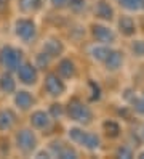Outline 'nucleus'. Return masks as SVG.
Returning <instances> with one entry per match:
<instances>
[{
  "label": "nucleus",
  "mask_w": 144,
  "mask_h": 159,
  "mask_svg": "<svg viewBox=\"0 0 144 159\" xmlns=\"http://www.w3.org/2000/svg\"><path fill=\"white\" fill-rule=\"evenodd\" d=\"M66 117L75 122L77 125H90L94 119V113L91 106L80 97H72L66 105Z\"/></svg>",
  "instance_id": "1"
},
{
  "label": "nucleus",
  "mask_w": 144,
  "mask_h": 159,
  "mask_svg": "<svg viewBox=\"0 0 144 159\" xmlns=\"http://www.w3.org/2000/svg\"><path fill=\"white\" fill-rule=\"evenodd\" d=\"M67 138H69L71 143L86 149V151H96V149L101 148V137L96 132L83 129V125L71 127L67 130Z\"/></svg>",
  "instance_id": "2"
},
{
  "label": "nucleus",
  "mask_w": 144,
  "mask_h": 159,
  "mask_svg": "<svg viewBox=\"0 0 144 159\" xmlns=\"http://www.w3.org/2000/svg\"><path fill=\"white\" fill-rule=\"evenodd\" d=\"M13 145L21 156H32L38 149V137L32 127H21L15 132Z\"/></svg>",
  "instance_id": "3"
},
{
  "label": "nucleus",
  "mask_w": 144,
  "mask_h": 159,
  "mask_svg": "<svg viewBox=\"0 0 144 159\" xmlns=\"http://www.w3.org/2000/svg\"><path fill=\"white\" fill-rule=\"evenodd\" d=\"M26 61L24 52L15 45L0 47V68L2 71L16 72V69Z\"/></svg>",
  "instance_id": "4"
},
{
  "label": "nucleus",
  "mask_w": 144,
  "mask_h": 159,
  "mask_svg": "<svg viewBox=\"0 0 144 159\" xmlns=\"http://www.w3.org/2000/svg\"><path fill=\"white\" fill-rule=\"evenodd\" d=\"M13 32L16 35V39H19L26 45H31L37 40V37H38V27H37V23L32 20V18L21 16L15 21Z\"/></svg>",
  "instance_id": "5"
},
{
  "label": "nucleus",
  "mask_w": 144,
  "mask_h": 159,
  "mask_svg": "<svg viewBox=\"0 0 144 159\" xmlns=\"http://www.w3.org/2000/svg\"><path fill=\"white\" fill-rule=\"evenodd\" d=\"M43 92L50 98H61L67 92L66 80L56 71H46L43 77Z\"/></svg>",
  "instance_id": "6"
},
{
  "label": "nucleus",
  "mask_w": 144,
  "mask_h": 159,
  "mask_svg": "<svg viewBox=\"0 0 144 159\" xmlns=\"http://www.w3.org/2000/svg\"><path fill=\"white\" fill-rule=\"evenodd\" d=\"M29 124L35 132L42 134H51L56 127V120L51 117V114L45 109H35L29 116Z\"/></svg>",
  "instance_id": "7"
},
{
  "label": "nucleus",
  "mask_w": 144,
  "mask_h": 159,
  "mask_svg": "<svg viewBox=\"0 0 144 159\" xmlns=\"http://www.w3.org/2000/svg\"><path fill=\"white\" fill-rule=\"evenodd\" d=\"M90 35L94 43H103V45H112L117 40V32L109 24H106L103 21L93 23L90 26Z\"/></svg>",
  "instance_id": "8"
},
{
  "label": "nucleus",
  "mask_w": 144,
  "mask_h": 159,
  "mask_svg": "<svg viewBox=\"0 0 144 159\" xmlns=\"http://www.w3.org/2000/svg\"><path fill=\"white\" fill-rule=\"evenodd\" d=\"M15 76H16L19 84H23V85H26V87H34V85H37V82H38L40 71H38V68L35 66L34 63L24 61L21 66L16 69Z\"/></svg>",
  "instance_id": "9"
},
{
  "label": "nucleus",
  "mask_w": 144,
  "mask_h": 159,
  "mask_svg": "<svg viewBox=\"0 0 144 159\" xmlns=\"http://www.w3.org/2000/svg\"><path fill=\"white\" fill-rule=\"evenodd\" d=\"M48 149L53 157H63V159H69V157H79V151L75 149L74 143H67L64 140H51L50 145H48Z\"/></svg>",
  "instance_id": "10"
},
{
  "label": "nucleus",
  "mask_w": 144,
  "mask_h": 159,
  "mask_svg": "<svg viewBox=\"0 0 144 159\" xmlns=\"http://www.w3.org/2000/svg\"><path fill=\"white\" fill-rule=\"evenodd\" d=\"M13 103L18 111H21V113H27V111H31L37 106V97L34 93H31L29 90H16L13 93Z\"/></svg>",
  "instance_id": "11"
},
{
  "label": "nucleus",
  "mask_w": 144,
  "mask_h": 159,
  "mask_svg": "<svg viewBox=\"0 0 144 159\" xmlns=\"http://www.w3.org/2000/svg\"><path fill=\"white\" fill-rule=\"evenodd\" d=\"M56 72L64 79V80H72L79 76V66L77 63L69 57H61L59 61L56 63Z\"/></svg>",
  "instance_id": "12"
},
{
  "label": "nucleus",
  "mask_w": 144,
  "mask_h": 159,
  "mask_svg": "<svg viewBox=\"0 0 144 159\" xmlns=\"http://www.w3.org/2000/svg\"><path fill=\"white\" fill-rule=\"evenodd\" d=\"M42 50L51 60H59L66 52V45L61 39H58V37H48V39H45V42L42 43Z\"/></svg>",
  "instance_id": "13"
},
{
  "label": "nucleus",
  "mask_w": 144,
  "mask_h": 159,
  "mask_svg": "<svg viewBox=\"0 0 144 159\" xmlns=\"http://www.w3.org/2000/svg\"><path fill=\"white\" fill-rule=\"evenodd\" d=\"M93 15L96 20H99L103 23H111V21H114L115 11H114V7L109 3V0H98L94 3Z\"/></svg>",
  "instance_id": "14"
},
{
  "label": "nucleus",
  "mask_w": 144,
  "mask_h": 159,
  "mask_svg": "<svg viewBox=\"0 0 144 159\" xmlns=\"http://www.w3.org/2000/svg\"><path fill=\"white\" fill-rule=\"evenodd\" d=\"M18 124V113L11 108L0 109V134L11 132Z\"/></svg>",
  "instance_id": "15"
},
{
  "label": "nucleus",
  "mask_w": 144,
  "mask_h": 159,
  "mask_svg": "<svg viewBox=\"0 0 144 159\" xmlns=\"http://www.w3.org/2000/svg\"><path fill=\"white\" fill-rule=\"evenodd\" d=\"M123 63H125V57H123V53H122L120 50L112 48V50L109 52V55H107V58L104 60V63H103V64H104L106 71H109V72H117V71H120V69H122Z\"/></svg>",
  "instance_id": "16"
},
{
  "label": "nucleus",
  "mask_w": 144,
  "mask_h": 159,
  "mask_svg": "<svg viewBox=\"0 0 144 159\" xmlns=\"http://www.w3.org/2000/svg\"><path fill=\"white\" fill-rule=\"evenodd\" d=\"M18 90V79L13 72L3 71L0 74V92L3 95H13Z\"/></svg>",
  "instance_id": "17"
},
{
  "label": "nucleus",
  "mask_w": 144,
  "mask_h": 159,
  "mask_svg": "<svg viewBox=\"0 0 144 159\" xmlns=\"http://www.w3.org/2000/svg\"><path fill=\"white\" fill-rule=\"evenodd\" d=\"M117 29L123 37H133L138 31V26H136V21L133 20V16L123 15L117 20Z\"/></svg>",
  "instance_id": "18"
},
{
  "label": "nucleus",
  "mask_w": 144,
  "mask_h": 159,
  "mask_svg": "<svg viewBox=\"0 0 144 159\" xmlns=\"http://www.w3.org/2000/svg\"><path fill=\"white\" fill-rule=\"evenodd\" d=\"M16 7L23 15L31 16L42 10L43 0H16Z\"/></svg>",
  "instance_id": "19"
},
{
  "label": "nucleus",
  "mask_w": 144,
  "mask_h": 159,
  "mask_svg": "<svg viewBox=\"0 0 144 159\" xmlns=\"http://www.w3.org/2000/svg\"><path fill=\"white\" fill-rule=\"evenodd\" d=\"M101 130L104 132V135L111 140H115L122 135V127L117 120H114V119H104L103 124H101Z\"/></svg>",
  "instance_id": "20"
},
{
  "label": "nucleus",
  "mask_w": 144,
  "mask_h": 159,
  "mask_svg": "<svg viewBox=\"0 0 144 159\" xmlns=\"http://www.w3.org/2000/svg\"><path fill=\"white\" fill-rule=\"evenodd\" d=\"M112 48L109 45H103V43H94V45H91L90 47V50H88V53H90V57L94 60V61H98V63H104V60L107 58V55H109V52H111Z\"/></svg>",
  "instance_id": "21"
},
{
  "label": "nucleus",
  "mask_w": 144,
  "mask_h": 159,
  "mask_svg": "<svg viewBox=\"0 0 144 159\" xmlns=\"http://www.w3.org/2000/svg\"><path fill=\"white\" fill-rule=\"evenodd\" d=\"M120 8L130 13H139L144 11V0H117Z\"/></svg>",
  "instance_id": "22"
},
{
  "label": "nucleus",
  "mask_w": 144,
  "mask_h": 159,
  "mask_svg": "<svg viewBox=\"0 0 144 159\" xmlns=\"http://www.w3.org/2000/svg\"><path fill=\"white\" fill-rule=\"evenodd\" d=\"M53 61L55 60H51L43 50H40L34 57V64L38 68V71H50V66H51Z\"/></svg>",
  "instance_id": "23"
},
{
  "label": "nucleus",
  "mask_w": 144,
  "mask_h": 159,
  "mask_svg": "<svg viewBox=\"0 0 144 159\" xmlns=\"http://www.w3.org/2000/svg\"><path fill=\"white\" fill-rule=\"evenodd\" d=\"M48 113L51 114V117L55 120H59L63 117H66V106L61 103H51L50 108H48Z\"/></svg>",
  "instance_id": "24"
},
{
  "label": "nucleus",
  "mask_w": 144,
  "mask_h": 159,
  "mask_svg": "<svg viewBox=\"0 0 144 159\" xmlns=\"http://www.w3.org/2000/svg\"><path fill=\"white\" fill-rule=\"evenodd\" d=\"M86 87H88V98H90V101H98L101 98V87H99L98 82L88 80Z\"/></svg>",
  "instance_id": "25"
},
{
  "label": "nucleus",
  "mask_w": 144,
  "mask_h": 159,
  "mask_svg": "<svg viewBox=\"0 0 144 159\" xmlns=\"http://www.w3.org/2000/svg\"><path fill=\"white\" fill-rule=\"evenodd\" d=\"M130 52L134 58H144V40L138 39L130 43Z\"/></svg>",
  "instance_id": "26"
},
{
  "label": "nucleus",
  "mask_w": 144,
  "mask_h": 159,
  "mask_svg": "<svg viewBox=\"0 0 144 159\" xmlns=\"http://www.w3.org/2000/svg\"><path fill=\"white\" fill-rule=\"evenodd\" d=\"M74 13H82L86 8V0H69V7Z\"/></svg>",
  "instance_id": "27"
},
{
  "label": "nucleus",
  "mask_w": 144,
  "mask_h": 159,
  "mask_svg": "<svg viewBox=\"0 0 144 159\" xmlns=\"http://www.w3.org/2000/svg\"><path fill=\"white\" fill-rule=\"evenodd\" d=\"M115 156L117 157H131L133 156V149L130 145H120L115 149Z\"/></svg>",
  "instance_id": "28"
},
{
  "label": "nucleus",
  "mask_w": 144,
  "mask_h": 159,
  "mask_svg": "<svg viewBox=\"0 0 144 159\" xmlns=\"http://www.w3.org/2000/svg\"><path fill=\"white\" fill-rule=\"evenodd\" d=\"M131 105H133V109L136 111V113L144 114V100H142V97H133Z\"/></svg>",
  "instance_id": "29"
},
{
  "label": "nucleus",
  "mask_w": 144,
  "mask_h": 159,
  "mask_svg": "<svg viewBox=\"0 0 144 159\" xmlns=\"http://www.w3.org/2000/svg\"><path fill=\"white\" fill-rule=\"evenodd\" d=\"M10 149H11V146H10V140L7 137H0V156L10 154Z\"/></svg>",
  "instance_id": "30"
},
{
  "label": "nucleus",
  "mask_w": 144,
  "mask_h": 159,
  "mask_svg": "<svg viewBox=\"0 0 144 159\" xmlns=\"http://www.w3.org/2000/svg\"><path fill=\"white\" fill-rule=\"evenodd\" d=\"M50 3L55 10H66L69 7V0H50Z\"/></svg>",
  "instance_id": "31"
},
{
  "label": "nucleus",
  "mask_w": 144,
  "mask_h": 159,
  "mask_svg": "<svg viewBox=\"0 0 144 159\" xmlns=\"http://www.w3.org/2000/svg\"><path fill=\"white\" fill-rule=\"evenodd\" d=\"M138 157H144V149H142V151H141V153L138 154Z\"/></svg>",
  "instance_id": "32"
},
{
  "label": "nucleus",
  "mask_w": 144,
  "mask_h": 159,
  "mask_svg": "<svg viewBox=\"0 0 144 159\" xmlns=\"http://www.w3.org/2000/svg\"><path fill=\"white\" fill-rule=\"evenodd\" d=\"M142 100H144V92H142Z\"/></svg>",
  "instance_id": "33"
},
{
  "label": "nucleus",
  "mask_w": 144,
  "mask_h": 159,
  "mask_svg": "<svg viewBox=\"0 0 144 159\" xmlns=\"http://www.w3.org/2000/svg\"><path fill=\"white\" fill-rule=\"evenodd\" d=\"M142 137H144V130H142Z\"/></svg>",
  "instance_id": "34"
}]
</instances>
